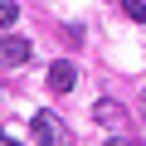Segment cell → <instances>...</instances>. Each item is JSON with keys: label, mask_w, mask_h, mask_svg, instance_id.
I'll return each mask as SVG.
<instances>
[{"label": "cell", "mask_w": 146, "mask_h": 146, "mask_svg": "<svg viewBox=\"0 0 146 146\" xmlns=\"http://www.w3.org/2000/svg\"><path fill=\"white\" fill-rule=\"evenodd\" d=\"M34 136H39V146H73V136L58 122V112H34Z\"/></svg>", "instance_id": "obj_1"}, {"label": "cell", "mask_w": 146, "mask_h": 146, "mask_svg": "<svg viewBox=\"0 0 146 146\" xmlns=\"http://www.w3.org/2000/svg\"><path fill=\"white\" fill-rule=\"evenodd\" d=\"M25 63H29V39L5 34L0 39V68H25Z\"/></svg>", "instance_id": "obj_2"}, {"label": "cell", "mask_w": 146, "mask_h": 146, "mask_svg": "<svg viewBox=\"0 0 146 146\" xmlns=\"http://www.w3.org/2000/svg\"><path fill=\"white\" fill-rule=\"evenodd\" d=\"M93 122H102V127H122V122H127V107H122V102H112V98H98Z\"/></svg>", "instance_id": "obj_3"}, {"label": "cell", "mask_w": 146, "mask_h": 146, "mask_svg": "<svg viewBox=\"0 0 146 146\" xmlns=\"http://www.w3.org/2000/svg\"><path fill=\"white\" fill-rule=\"evenodd\" d=\"M73 83H78V73H73V63H68V58H58V63L49 68V88H54V93H68Z\"/></svg>", "instance_id": "obj_4"}, {"label": "cell", "mask_w": 146, "mask_h": 146, "mask_svg": "<svg viewBox=\"0 0 146 146\" xmlns=\"http://www.w3.org/2000/svg\"><path fill=\"white\" fill-rule=\"evenodd\" d=\"M20 25V5L15 0H0V29H15Z\"/></svg>", "instance_id": "obj_5"}, {"label": "cell", "mask_w": 146, "mask_h": 146, "mask_svg": "<svg viewBox=\"0 0 146 146\" xmlns=\"http://www.w3.org/2000/svg\"><path fill=\"white\" fill-rule=\"evenodd\" d=\"M122 10H127V20L141 25V20H146V0H122Z\"/></svg>", "instance_id": "obj_6"}, {"label": "cell", "mask_w": 146, "mask_h": 146, "mask_svg": "<svg viewBox=\"0 0 146 146\" xmlns=\"http://www.w3.org/2000/svg\"><path fill=\"white\" fill-rule=\"evenodd\" d=\"M107 146H131V141L127 136H107Z\"/></svg>", "instance_id": "obj_7"}]
</instances>
